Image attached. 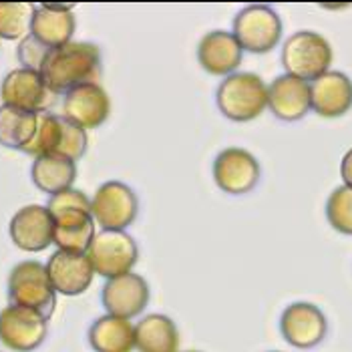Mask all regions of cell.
Listing matches in <instances>:
<instances>
[{
	"label": "cell",
	"instance_id": "4fadbf2b",
	"mask_svg": "<svg viewBox=\"0 0 352 352\" xmlns=\"http://www.w3.org/2000/svg\"><path fill=\"white\" fill-rule=\"evenodd\" d=\"M111 115V99L99 82H87L71 89L63 97V119L81 129H97Z\"/></svg>",
	"mask_w": 352,
	"mask_h": 352
},
{
	"label": "cell",
	"instance_id": "5bb4252c",
	"mask_svg": "<svg viewBox=\"0 0 352 352\" xmlns=\"http://www.w3.org/2000/svg\"><path fill=\"white\" fill-rule=\"evenodd\" d=\"M12 244L23 252H43L54 240V219L47 206H25L21 208L8 226Z\"/></svg>",
	"mask_w": 352,
	"mask_h": 352
},
{
	"label": "cell",
	"instance_id": "f546056e",
	"mask_svg": "<svg viewBox=\"0 0 352 352\" xmlns=\"http://www.w3.org/2000/svg\"><path fill=\"white\" fill-rule=\"evenodd\" d=\"M51 51V47L43 45L38 38H34L32 34H27L21 43H19V60L23 63V69H30V71H36L41 73L43 69V63L47 58V54Z\"/></svg>",
	"mask_w": 352,
	"mask_h": 352
},
{
	"label": "cell",
	"instance_id": "7a4b0ae2",
	"mask_svg": "<svg viewBox=\"0 0 352 352\" xmlns=\"http://www.w3.org/2000/svg\"><path fill=\"white\" fill-rule=\"evenodd\" d=\"M216 105L230 121H256L268 109V85L256 73H234L217 85Z\"/></svg>",
	"mask_w": 352,
	"mask_h": 352
},
{
	"label": "cell",
	"instance_id": "52a82bcc",
	"mask_svg": "<svg viewBox=\"0 0 352 352\" xmlns=\"http://www.w3.org/2000/svg\"><path fill=\"white\" fill-rule=\"evenodd\" d=\"M91 214L103 230L125 232L139 216V197L123 182H105L91 199Z\"/></svg>",
	"mask_w": 352,
	"mask_h": 352
},
{
	"label": "cell",
	"instance_id": "277c9868",
	"mask_svg": "<svg viewBox=\"0 0 352 352\" xmlns=\"http://www.w3.org/2000/svg\"><path fill=\"white\" fill-rule=\"evenodd\" d=\"M8 298L51 318L56 308V290L51 284L47 266L36 260L19 262L8 276Z\"/></svg>",
	"mask_w": 352,
	"mask_h": 352
},
{
	"label": "cell",
	"instance_id": "ac0fdd59",
	"mask_svg": "<svg viewBox=\"0 0 352 352\" xmlns=\"http://www.w3.org/2000/svg\"><path fill=\"white\" fill-rule=\"evenodd\" d=\"M312 111L324 119H338L352 109V79L346 73L328 71L310 82Z\"/></svg>",
	"mask_w": 352,
	"mask_h": 352
},
{
	"label": "cell",
	"instance_id": "d6986e66",
	"mask_svg": "<svg viewBox=\"0 0 352 352\" xmlns=\"http://www.w3.org/2000/svg\"><path fill=\"white\" fill-rule=\"evenodd\" d=\"M75 28L77 21L71 12V4H36L30 34L43 45L58 49L73 43Z\"/></svg>",
	"mask_w": 352,
	"mask_h": 352
},
{
	"label": "cell",
	"instance_id": "ffe728a7",
	"mask_svg": "<svg viewBox=\"0 0 352 352\" xmlns=\"http://www.w3.org/2000/svg\"><path fill=\"white\" fill-rule=\"evenodd\" d=\"M87 340L95 352H133L135 324L127 318L105 314L89 326Z\"/></svg>",
	"mask_w": 352,
	"mask_h": 352
},
{
	"label": "cell",
	"instance_id": "d4e9b609",
	"mask_svg": "<svg viewBox=\"0 0 352 352\" xmlns=\"http://www.w3.org/2000/svg\"><path fill=\"white\" fill-rule=\"evenodd\" d=\"M36 6L30 2H0V38L16 41L30 34Z\"/></svg>",
	"mask_w": 352,
	"mask_h": 352
},
{
	"label": "cell",
	"instance_id": "44dd1931",
	"mask_svg": "<svg viewBox=\"0 0 352 352\" xmlns=\"http://www.w3.org/2000/svg\"><path fill=\"white\" fill-rule=\"evenodd\" d=\"M135 351L179 352V328L167 314H147L135 324Z\"/></svg>",
	"mask_w": 352,
	"mask_h": 352
},
{
	"label": "cell",
	"instance_id": "d6a6232c",
	"mask_svg": "<svg viewBox=\"0 0 352 352\" xmlns=\"http://www.w3.org/2000/svg\"><path fill=\"white\" fill-rule=\"evenodd\" d=\"M270 352H280V351H270Z\"/></svg>",
	"mask_w": 352,
	"mask_h": 352
},
{
	"label": "cell",
	"instance_id": "e0dca14e",
	"mask_svg": "<svg viewBox=\"0 0 352 352\" xmlns=\"http://www.w3.org/2000/svg\"><path fill=\"white\" fill-rule=\"evenodd\" d=\"M268 109L280 121L294 123L312 111L310 82L292 75H280L268 85Z\"/></svg>",
	"mask_w": 352,
	"mask_h": 352
},
{
	"label": "cell",
	"instance_id": "7c38bea8",
	"mask_svg": "<svg viewBox=\"0 0 352 352\" xmlns=\"http://www.w3.org/2000/svg\"><path fill=\"white\" fill-rule=\"evenodd\" d=\"M149 300H151V288L147 280L135 272L111 278L101 290V304L105 312L127 320L141 316Z\"/></svg>",
	"mask_w": 352,
	"mask_h": 352
},
{
	"label": "cell",
	"instance_id": "7402d4cb",
	"mask_svg": "<svg viewBox=\"0 0 352 352\" xmlns=\"http://www.w3.org/2000/svg\"><path fill=\"white\" fill-rule=\"evenodd\" d=\"M30 179L38 190L49 195L71 190L77 179V162L54 153L34 157L30 167Z\"/></svg>",
	"mask_w": 352,
	"mask_h": 352
},
{
	"label": "cell",
	"instance_id": "8992f818",
	"mask_svg": "<svg viewBox=\"0 0 352 352\" xmlns=\"http://www.w3.org/2000/svg\"><path fill=\"white\" fill-rule=\"evenodd\" d=\"M87 256L95 268V274L103 278H117L135 268L139 262V245L135 238L127 232L103 230L95 234L87 250Z\"/></svg>",
	"mask_w": 352,
	"mask_h": 352
},
{
	"label": "cell",
	"instance_id": "cb8c5ba5",
	"mask_svg": "<svg viewBox=\"0 0 352 352\" xmlns=\"http://www.w3.org/2000/svg\"><path fill=\"white\" fill-rule=\"evenodd\" d=\"M47 210L53 216L54 226H71V223H82L93 219L91 199L75 188L51 195Z\"/></svg>",
	"mask_w": 352,
	"mask_h": 352
},
{
	"label": "cell",
	"instance_id": "3957f363",
	"mask_svg": "<svg viewBox=\"0 0 352 352\" xmlns=\"http://www.w3.org/2000/svg\"><path fill=\"white\" fill-rule=\"evenodd\" d=\"M332 47L320 32L298 30L286 38L282 45L280 60L286 75L298 77L302 81H316L330 71L332 65Z\"/></svg>",
	"mask_w": 352,
	"mask_h": 352
},
{
	"label": "cell",
	"instance_id": "4dcf8cb0",
	"mask_svg": "<svg viewBox=\"0 0 352 352\" xmlns=\"http://www.w3.org/2000/svg\"><path fill=\"white\" fill-rule=\"evenodd\" d=\"M340 175H342L344 186L352 190V147L344 153V157L340 162Z\"/></svg>",
	"mask_w": 352,
	"mask_h": 352
},
{
	"label": "cell",
	"instance_id": "2e32d148",
	"mask_svg": "<svg viewBox=\"0 0 352 352\" xmlns=\"http://www.w3.org/2000/svg\"><path fill=\"white\" fill-rule=\"evenodd\" d=\"M47 272L53 288L63 296H79L89 290L95 268L87 254L56 250L47 262Z\"/></svg>",
	"mask_w": 352,
	"mask_h": 352
},
{
	"label": "cell",
	"instance_id": "f1b7e54d",
	"mask_svg": "<svg viewBox=\"0 0 352 352\" xmlns=\"http://www.w3.org/2000/svg\"><path fill=\"white\" fill-rule=\"evenodd\" d=\"M87 147H89V137L87 131L73 125L71 121L63 119V125H60V137H58V145L54 149V155H60V157H67L71 162H77L82 160V155L87 153Z\"/></svg>",
	"mask_w": 352,
	"mask_h": 352
},
{
	"label": "cell",
	"instance_id": "9c48e42d",
	"mask_svg": "<svg viewBox=\"0 0 352 352\" xmlns=\"http://www.w3.org/2000/svg\"><path fill=\"white\" fill-rule=\"evenodd\" d=\"M214 182L228 195H245L258 188L262 179L260 162L244 147H228L214 160Z\"/></svg>",
	"mask_w": 352,
	"mask_h": 352
},
{
	"label": "cell",
	"instance_id": "9a60e30c",
	"mask_svg": "<svg viewBox=\"0 0 352 352\" xmlns=\"http://www.w3.org/2000/svg\"><path fill=\"white\" fill-rule=\"evenodd\" d=\"M244 49L230 30H210L197 45L199 67L214 77H230L242 65Z\"/></svg>",
	"mask_w": 352,
	"mask_h": 352
},
{
	"label": "cell",
	"instance_id": "1f68e13d",
	"mask_svg": "<svg viewBox=\"0 0 352 352\" xmlns=\"http://www.w3.org/2000/svg\"><path fill=\"white\" fill-rule=\"evenodd\" d=\"M179 352H201V351H179Z\"/></svg>",
	"mask_w": 352,
	"mask_h": 352
},
{
	"label": "cell",
	"instance_id": "603a6c76",
	"mask_svg": "<svg viewBox=\"0 0 352 352\" xmlns=\"http://www.w3.org/2000/svg\"><path fill=\"white\" fill-rule=\"evenodd\" d=\"M38 115L41 113L0 105V145L23 151L36 133Z\"/></svg>",
	"mask_w": 352,
	"mask_h": 352
},
{
	"label": "cell",
	"instance_id": "30bf717a",
	"mask_svg": "<svg viewBox=\"0 0 352 352\" xmlns=\"http://www.w3.org/2000/svg\"><path fill=\"white\" fill-rule=\"evenodd\" d=\"M280 334L290 346L310 351L326 338L328 320L316 304L294 302L288 304L280 316Z\"/></svg>",
	"mask_w": 352,
	"mask_h": 352
},
{
	"label": "cell",
	"instance_id": "5b68a950",
	"mask_svg": "<svg viewBox=\"0 0 352 352\" xmlns=\"http://www.w3.org/2000/svg\"><path fill=\"white\" fill-rule=\"evenodd\" d=\"M284 25L280 14L268 4H250L242 8L232 25V34L245 53L266 54L282 41Z\"/></svg>",
	"mask_w": 352,
	"mask_h": 352
},
{
	"label": "cell",
	"instance_id": "8fae6325",
	"mask_svg": "<svg viewBox=\"0 0 352 352\" xmlns=\"http://www.w3.org/2000/svg\"><path fill=\"white\" fill-rule=\"evenodd\" d=\"M53 91L47 87L41 73L30 69H14L10 71L0 85L2 105L25 109L32 113H49L54 103Z\"/></svg>",
	"mask_w": 352,
	"mask_h": 352
},
{
	"label": "cell",
	"instance_id": "ba28073f",
	"mask_svg": "<svg viewBox=\"0 0 352 352\" xmlns=\"http://www.w3.org/2000/svg\"><path fill=\"white\" fill-rule=\"evenodd\" d=\"M49 318L36 310L10 304L0 310V342L14 352H32L47 340Z\"/></svg>",
	"mask_w": 352,
	"mask_h": 352
},
{
	"label": "cell",
	"instance_id": "4316f807",
	"mask_svg": "<svg viewBox=\"0 0 352 352\" xmlns=\"http://www.w3.org/2000/svg\"><path fill=\"white\" fill-rule=\"evenodd\" d=\"M95 234H97L95 219H89L82 223H71V226H54L53 244L63 252L87 254Z\"/></svg>",
	"mask_w": 352,
	"mask_h": 352
},
{
	"label": "cell",
	"instance_id": "83f0119b",
	"mask_svg": "<svg viewBox=\"0 0 352 352\" xmlns=\"http://www.w3.org/2000/svg\"><path fill=\"white\" fill-rule=\"evenodd\" d=\"M328 223L344 236H352V190L340 186L328 195L326 201Z\"/></svg>",
	"mask_w": 352,
	"mask_h": 352
},
{
	"label": "cell",
	"instance_id": "484cf974",
	"mask_svg": "<svg viewBox=\"0 0 352 352\" xmlns=\"http://www.w3.org/2000/svg\"><path fill=\"white\" fill-rule=\"evenodd\" d=\"M60 125H63V117L54 115V113H41L38 115V127L36 133L30 139L27 147L23 149V153H28L32 157H41V155H49L54 153L56 145H58V137H60Z\"/></svg>",
	"mask_w": 352,
	"mask_h": 352
},
{
	"label": "cell",
	"instance_id": "6da1fadb",
	"mask_svg": "<svg viewBox=\"0 0 352 352\" xmlns=\"http://www.w3.org/2000/svg\"><path fill=\"white\" fill-rule=\"evenodd\" d=\"M103 69V54L95 43H69L65 47L51 49L41 75L54 95L69 93L87 82H99Z\"/></svg>",
	"mask_w": 352,
	"mask_h": 352
}]
</instances>
